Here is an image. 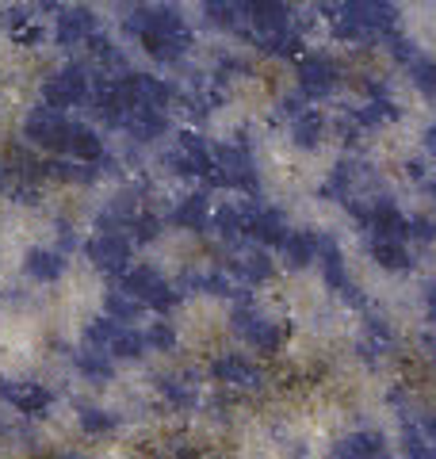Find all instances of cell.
Listing matches in <instances>:
<instances>
[{
  "label": "cell",
  "instance_id": "cell-1",
  "mask_svg": "<svg viewBox=\"0 0 436 459\" xmlns=\"http://www.w3.org/2000/svg\"><path fill=\"white\" fill-rule=\"evenodd\" d=\"M126 31L135 35L145 54L157 57V62H180V57L187 54V47H192V31H187V23L177 8H165V4H138L130 8L126 16Z\"/></svg>",
  "mask_w": 436,
  "mask_h": 459
},
{
  "label": "cell",
  "instance_id": "cell-2",
  "mask_svg": "<svg viewBox=\"0 0 436 459\" xmlns=\"http://www.w3.org/2000/svg\"><path fill=\"white\" fill-rule=\"evenodd\" d=\"M234 329L253 352H265V356H275L287 344V325L280 318H268L265 310H257L249 299H241L234 307Z\"/></svg>",
  "mask_w": 436,
  "mask_h": 459
},
{
  "label": "cell",
  "instance_id": "cell-3",
  "mask_svg": "<svg viewBox=\"0 0 436 459\" xmlns=\"http://www.w3.org/2000/svg\"><path fill=\"white\" fill-rule=\"evenodd\" d=\"M89 344H96L100 352H108L111 360H138L142 349H145V333L130 329L119 318H96L89 329H84Z\"/></svg>",
  "mask_w": 436,
  "mask_h": 459
},
{
  "label": "cell",
  "instance_id": "cell-4",
  "mask_svg": "<svg viewBox=\"0 0 436 459\" xmlns=\"http://www.w3.org/2000/svg\"><path fill=\"white\" fill-rule=\"evenodd\" d=\"M123 287L138 299L145 310H157V314H169L172 307L180 303V291H177V287H172L157 268H150V264L130 268L126 276H123Z\"/></svg>",
  "mask_w": 436,
  "mask_h": 459
},
{
  "label": "cell",
  "instance_id": "cell-5",
  "mask_svg": "<svg viewBox=\"0 0 436 459\" xmlns=\"http://www.w3.org/2000/svg\"><path fill=\"white\" fill-rule=\"evenodd\" d=\"M69 131L73 123L65 119V111H57L50 104H39L31 115L23 119V138L39 150H50V153H65L69 150Z\"/></svg>",
  "mask_w": 436,
  "mask_h": 459
},
{
  "label": "cell",
  "instance_id": "cell-6",
  "mask_svg": "<svg viewBox=\"0 0 436 459\" xmlns=\"http://www.w3.org/2000/svg\"><path fill=\"white\" fill-rule=\"evenodd\" d=\"M89 261L92 268L108 272V276H126L130 272V253H135V241H130L126 230H100L89 238Z\"/></svg>",
  "mask_w": 436,
  "mask_h": 459
},
{
  "label": "cell",
  "instance_id": "cell-7",
  "mask_svg": "<svg viewBox=\"0 0 436 459\" xmlns=\"http://www.w3.org/2000/svg\"><path fill=\"white\" fill-rule=\"evenodd\" d=\"M214 184H226V188H241V192H257V165L249 146H218L214 150Z\"/></svg>",
  "mask_w": 436,
  "mask_h": 459
},
{
  "label": "cell",
  "instance_id": "cell-8",
  "mask_svg": "<svg viewBox=\"0 0 436 459\" xmlns=\"http://www.w3.org/2000/svg\"><path fill=\"white\" fill-rule=\"evenodd\" d=\"M89 96H92V84H89V74H84L81 65H65V69H57V74H50L47 81H42V104H50L57 111L77 108Z\"/></svg>",
  "mask_w": 436,
  "mask_h": 459
},
{
  "label": "cell",
  "instance_id": "cell-9",
  "mask_svg": "<svg viewBox=\"0 0 436 459\" xmlns=\"http://www.w3.org/2000/svg\"><path fill=\"white\" fill-rule=\"evenodd\" d=\"M165 165L172 169V172H180V177H214V150L203 142L199 134H180V142H177V150L172 153H165Z\"/></svg>",
  "mask_w": 436,
  "mask_h": 459
},
{
  "label": "cell",
  "instance_id": "cell-10",
  "mask_svg": "<svg viewBox=\"0 0 436 459\" xmlns=\"http://www.w3.org/2000/svg\"><path fill=\"white\" fill-rule=\"evenodd\" d=\"M295 77H299V92H307L310 100H326L341 84V65L326 54H302Z\"/></svg>",
  "mask_w": 436,
  "mask_h": 459
},
{
  "label": "cell",
  "instance_id": "cell-11",
  "mask_svg": "<svg viewBox=\"0 0 436 459\" xmlns=\"http://www.w3.org/2000/svg\"><path fill=\"white\" fill-rule=\"evenodd\" d=\"M211 376L218 383H226V386H234V391H265V368H260L257 360H249V356H241V352H226V356H218V360L211 364Z\"/></svg>",
  "mask_w": 436,
  "mask_h": 459
},
{
  "label": "cell",
  "instance_id": "cell-12",
  "mask_svg": "<svg viewBox=\"0 0 436 459\" xmlns=\"http://www.w3.org/2000/svg\"><path fill=\"white\" fill-rule=\"evenodd\" d=\"M100 23H96V12L89 4H69V8H57L54 16V39L62 47H89L96 39Z\"/></svg>",
  "mask_w": 436,
  "mask_h": 459
},
{
  "label": "cell",
  "instance_id": "cell-13",
  "mask_svg": "<svg viewBox=\"0 0 436 459\" xmlns=\"http://www.w3.org/2000/svg\"><path fill=\"white\" fill-rule=\"evenodd\" d=\"M318 261H322V276H326V287L329 291H337L341 299H348V303H363L360 291L353 287V276H348V264H344V253L337 246V238H322V253H318Z\"/></svg>",
  "mask_w": 436,
  "mask_h": 459
},
{
  "label": "cell",
  "instance_id": "cell-14",
  "mask_svg": "<svg viewBox=\"0 0 436 459\" xmlns=\"http://www.w3.org/2000/svg\"><path fill=\"white\" fill-rule=\"evenodd\" d=\"M0 398H4L12 410L27 413V418H39V413L50 410V402H54V394L35 379H4L0 383Z\"/></svg>",
  "mask_w": 436,
  "mask_h": 459
},
{
  "label": "cell",
  "instance_id": "cell-15",
  "mask_svg": "<svg viewBox=\"0 0 436 459\" xmlns=\"http://www.w3.org/2000/svg\"><path fill=\"white\" fill-rule=\"evenodd\" d=\"M287 230L291 226L283 219V211L249 204V238L257 241V246H280V241L287 238Z\"/></svg>",
  "mask_w": 436,
  "mask_h": 459
},
{
  "label": "cell",
  "instance_id": "cell-16",
  "mask_svg": "<svg viewBox=\"0 0 436 459\" xmlns=\"http://www.w3.org/2000/svg\"><path fill=\"white\" fill-rule=\"evenodd\" d=\"M333 459H387V444L371 429H356L333 444Z\"/></svg>",
  "mask_w": 436,
  "mask_h": 459
},
{
  "label": "cell",
  "instance_id": "cell-17",
  "mask_svg": "<svg viewBox=\"0 0 436 459\" xmlns=\"http://www.w3.org/2000/svg\"><path fill=\"white\" fill-rule=\"evenodd\" d=\"M283 249V261L287 268H310L318 261V253H322V238L310 234V230H287V238L280 241Z\"/></svg>",
  "mask_w": 436,
  "mask_h": 459
},
{
  "label": "cell",
  "instance_id": "cell-18",
  "mask_svg": "<svg viewBox=\"0 0 436 459\" xmlns=\"http://www.w3.org/2000/svg\"><path fill=\"white\" fill-rule=\"evenodd\" d=\"M287 134H291V146L295 150H318L326 138V115L318 108H307L302 115L287 123Z\"/></svg>",
  "mask_w": 436,
  "mask_h": 459
},
{
  "label": "cell",
  "instance_id": "cell-19",
  "mask_svg": "<svg viewBox=\"0 0 436 459\" xmlns=\"http://www.w3.org/2000/svg\"><path fill=\"white\" fill-rule=\"evenodd\" d=\"M23 268H27V276H31L35 283H57L65 276L69 261H65L62 249H31L27 253V261H23Z\"/></svg>",
  "mask_w": 436,
  "mask_h": 459
},
{
  "label": "cell",
  "instance_id": "cell-20",
  "mask_svg": "<svg viewBox=\"0 0 436 459\" xmlns=\"http://www.w3.org/2000/svg\"><path fill=\"white\" fill-rule=\"evenodd\" d=\"M126 131L135 142H157L169 131V115L165 108H135L126 119Z\"/></svg>",
  "mask_w": 436,
  "mask_h": 459
},
{
  "label": "cell",
  "instance_id": "cell-21",
  "mask_svg": "<svg viewBox=\"0 0 436 459\" xmlns=\"http://www.w3.org/2000/svg\"><path fill=\"white\" fill-rule=\"evenodd\" d=\"M402 452H405V459H436V429H429L425 418H421L417 425L405 421V429H402Z\"/></svg>",
  "mask_w": 436,
  "mask_h": 459
},
{
  "label": "cell",
  "instance_id": "cell-22",
  "mask_svg": "<svg viewBox=\"0 0 436 459\" xmlns=\"http://www.w3.org/2000/svg\"><path fill=\"white\" fill-rule=\"evenodd\" d=\"M73 161H84V165H100L104 161V138H100L92 126H73L69 131V150H65Z\"/></svg>",
  "mask_w": 436,
  "mask_h": 459
},
{
  "label": "cell",
  "instance_id": "cell-23",
  "mask_svg": "<svg viewBox=\"0 0 436 459\" xmlns=\"http://www.w3.org/2000/svg\"><path fill=\"white\" fill-rule=\"evenodd\" d=\"M371 256L387 272H410V249L402 238H371Z\"/></svg>",
  "mask_w": 436,
  "mask_h": 459
},
{
  "label": "cell",
  "instance_id": "cell-24",
  "mask_svg": "<svg viewBox=\"0 0 436 459\" xmlns=\"http://www.w3.org/2000/svg\"><path fill=\"white\" fill-rule=\"evenodd\" d=\"M172 222H177L180 230H203L211 222V199L207 195H184L177 211H172Z\"/></svg>",
  "mask_w": 436,
  "mask_h": 459
},
{
  "label": "cell",
  "instance_id": "cell-25",
  "mask_svg": "<svg viewBox=\"0 0 436 459\" xmlns=\"http://www.w3.org/2000/svg\"><path fill=\"white\" fill-rule=\"evenodd\" d=\"M73 368H77L84 379H92V383H108V379H111V371H115V360H111L108 352H100L96 344H92V349H84V352L73 356Z\"/></svg>",
  "mask_w": 436,
  "mask_h": 459
},
{
  "label": "cell",
  "instance_id": "cell-26",
  "mask_svg": "<svg viewBox=\"0 0 436 459\" xmlns=\"http://www.w3.org/2000/svg\"><path fill=\"white\" fill-rule=\"evenodd\" d=\"M405 74H410V81H414L417 92L436 96V57H432V54L414 50V57L405 62Z\"/></svg>",
  "mask_w": 436,
  "mask_h": 459
},
{
  "label": "cell",
  "instance_id": "cell-27",
  "mask_svg": "<svg viewBox=\"0 0 436 459\" xmlns=\"http://www.w3.org/2000/svg\"><path fill=\"white\" fill-rule=\"evenodd\" d=\"M214 222H218V234H222L226 241L249 238V204H241V207H222V211L214 214Z\"/></svg>",
  "mask_w": 436,
  "mask_h": 459
},
{
  "label": "cell",
  "instance_id": "cell-28",
  "mask_svg": "<svg viewBox=\"0 0 436 459\" xmlns=\"http://www.w3.org/2000/svg\"><path fill=\"white\" fill-rule=\"evenodd\" d=\"M157 391H161V398L169 402L172 410H192L196 406V383H187L180 376H165L161 383H157Z\"/></svg>",
  "mask_w": 436,
  "mask_h": 459
},
{
  "label": "cell",
  "instance_id": "cell-29",
  "mask_svg": "<svg viewBox=\"0 0 436 459\" xmlns=\"http://www.w3.org/2000/svg\"><path fill=\"white\" fill-rule=\"evenodd\" d=\"M104 307H108V318H119V322H126V325L145 310L138 299L126 291V287H115V291H108V295H104Z\"/></svg>",
  "mask_w": 436,
  "mask_h": 459
},
{
  "label": "cell",
  "instance_id": "cell-30",
  "mask_svg": "<svg viewBox=\"0 0 436 459\" xmlns=\"http://www.w3.org/2000/svg\"><path fill=\"white\" fill-rule=\"evenodd\" d=\"M238 276L245 283H268L275 276V264L268 261V253H245L238 261Z\"/></svg>",
  "mask_w": 436,
  "mask_h": 459
},
{
  "label": "cell",
  "instance_id": "cell-31",
  "mask_svg": "<svg viewBox=\"0 0 436 459\" xmlns=\"http://www.w3.org/2000/svg\"><path fill=\"white\" fill-rule=\"evenodd\" d=\"M77 421H81V429H84L89 437H108L111 429L119 425V421H115V413H108V410H81Z\"/></svg>",
  "mask_w": 436,
  "mask_h": 459
},
{
  "label": "cell",
  "instance_id": "cell-32",
  "mask_svg": "<svg viewBox=\"0 0 436 459\" xmlns=\"http://www.w3.org/2000/svg\"><path fill=\"white\" fill-rule=\"evenodd\" d=\"M126 230H130V238H135V241H153L157 234H161V219H157L153 211H145V207H142L135 219H130Z\"/></svg>",
  "mask_w": 436,
  "mask_h": 459
},
{
  "label": "cell",
  "instance_id": "cell-33",
  "mask_svg": "<svg viewBox=\"0 0 436 459\" xmlns=\"http://www.w3.org/2000/svg\"><path fill=\"white\" fill-rule=\"evenodd\" d=\"M145 344H153V349L169 352L172 344H177V333H172V325H169V322H153L150 329H145Z\"/></svg>",
  "mask_w": 436,
  "mask_h": 459
},
{
  "label": "cell",
  "instance_id": "cell-34",
  "mask_svg": "<svg viewBox=\"0 0 436 459\" xmlns=\"http://www.w3.org/2000/svg\"><path fill=\"white\" fill-rule=\"evenodd\" d=\"M410 238L417 241H436V219H429V214H417V219H410Z\"/></svg>",
  "mask_w": 436,
  "mask_h": 459
},
{
  "label": "cell",
  "instance_id": "cell-35",
  "mask_svg": "<svg viewBox=\"0 0 436 459\" xmlns=\"http://www.w3.org/2000/svg\"><path fill=\"white\" fill-rule=\"evenodd\" d=\"M307 108H310V104H307V92H299V96H283V100H280V115H283L287 123L295 119V115H302Z\"/></svg>",
  "mask_w": 436,
  "mask_h": 459
},
{
  "label": "cell",
  "instance_id": "cell-36",
  "mask_svg": "<svg viewBox=\"0 0 436 459\" xmlns=\"http://www.w3.org/2000/svg\"><path fill=\"white\" fill-rule=\"evenodd\" d=\"M425 303H429V318L436 322V280L429 283V291H425Z\"/></svg>",
  "mask_w": 436,
  "mask_h": 459
},
{
  "label": "cell",
  "instance_id": "cell-37",
  "mask_svg": "<svg viewBox=\"0 0 436 459\" xmlns=\"http://www.w3.org/2000/svg\"><path fill=\"white\" fill-rule=\"evenodd\" d=\"M425 150H429V153L436 157V123H432L429 131H425Z\"/></svg>",
  "mask_w": 436,
  "mask_h": 459
},
{
  "label": "cell",
  "instance_id": "cell-38",
  "mask_svg": "<svg viewBox=\"0 0 436 459\" xmlns=\"http://www.w3.org/2000/svg\"><path fill=\"white\" fill-rule=\"evenodd\" d=\"M39 8L42 12H57V8H62V0H39Z\"/></svg>",
  "mask_w": 436,
  "mask_h": 459
},
{
  "label": "cell",
  "instance_id": "cell-39",
  "mask_svg": "<svg viewBox=\"0 0 436 459\" xmlns=\"http://www.w3.org/2000/svg\"><path fill=\"white\" fill-rule=\"evenodd\" d=\"M172 459H196V455H187V452H184V455H172Z\"/></svg>",
  "mask_w": 436,
  "mask_h": 459
},
{
  "label": "cell",
  "instance_id": "cell-40",
  "mask_svg": "<svg viewBox=\"0 0 436 459\" xmlns=\"http://www.w3.org/2000/svg\"><path fill=\"white\" fill-rule=\"evenodd\" d=\"M432 192H436V184H432Z\"/></svg>",
  "mask_w": 436,
  "mask_h": 459
}]
</instances>
